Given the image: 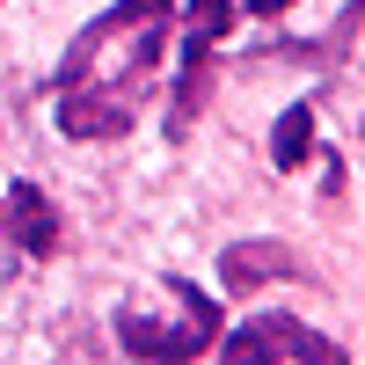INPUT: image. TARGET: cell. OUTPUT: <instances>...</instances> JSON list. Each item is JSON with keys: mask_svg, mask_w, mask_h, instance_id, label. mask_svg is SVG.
<instances>
[{"mask_svg": "<svg viewBox=\"0 0 365 365\" xmlns=\"http://www.w3.org/2000/svg\"><path fill=\"white\" fill-rule=\"evenodd\" d=\"M161 22H168V0H117L103 22L81 29V44L66 51V88H117L132 96L139 73L161 58Z\"/></svg>", "mask_w": 365, "mask_h": 365, "instance_id": "6da1fadb", "label": "cell"}, {"mask_svg": "<svg viewBox=\"0 0 365 365\" xmlns=\"http://www.w3.org/2000/svg\"><path fill=\"white\" fill-rule=\"evenodd\" d=\"M168 292L182 299V322H146V314H117V344H125L132 358H146V365H190L212 336H220V307H212L205 292H190L182 278H168Z\"/></svg>", "mask_w": 365, "mask_h": 365, "instance_id": "7a4b0ae2", "label": "cell"}, {"mask_svg": "<svg viewBox=\"0 0 365 365\" xmlns=\"http://www.w3.org/2000/svg\"><path fill=\"white\" fill-rule=\"evenodd\" d=\"M58 132L66 139H117V132H132V96H117V88H58Z\"/></svg>", "mask_w": 365, "mask_h": 365, "instance_id": "3957f363", "label": "cell"}, {"mask_svg": "<svg viewBox=\"0 0 365 365\" xmlns=\"http://www.w3.org/2000/svg\"><path fill=\"white\" fill-rule=\"evenodd\" d=\"M58 227H66V220H58V205L37 190V182H15L8 205H0V234H8L22 256H51L58 249Z\"/></svg>", "mask_w": 365, "mask_h": 365, "instance_id": "277c9868", "label": "cell"}, {"mask_svg": "<svg viewBox=\"0 0 365 365\" xmlns=\"http://www.w3.org/2000/svg\"><path fill=\"white\" fill-rule=\"evenodd\" d=\"M270 278H299V256L285 249V241H241V249L220 256V285L227 292H256Z\"/></svg>", "mask_w": 365, "mask_h": 365, "instance_id": "5b68a950", "label": "cell"}, {"mask_svg": "<svg viewBox=\"0 0 365 365\" xmlns=\"http://www.w3.org/2000/svg\"><path fill=\"white\" fill-rule=\"evenodd\" d=\"M307 154H314V110L292 103L278 117V132H270V161H278V168H307Z\"/></svg>", "mask_w": 365, "mask_h": 365, "instance_id": "8992f818", "label": "cell"}, {"mask_svg": "<svg viewBox=\"0 0 365 365\" xmlns=\"http://www.w3.org/2000/svg\"><path fill=\"white\" fill-rule=\"evenodd\" d=\"M234 29V0H190V22H182V51H212Z\"/></svg>", "mask_w": 365, "mask_h": 365, "instance_id": "52a82bcc", "label": "cell"}, {"mask_svg": "<svg viewBox=\"0 0 365 365\" xmlns=\"http://www.w3.org/2000/svg\"><path fill=\"white\" fill-rule=\"evenodd\" d=\"M241 8H249V15H285L292 0H241Z\"/></svg>", "mask_w": 365, "mask_h": 365, "instance_id": "ba28073f", "label": "cell"}]
</instances>
